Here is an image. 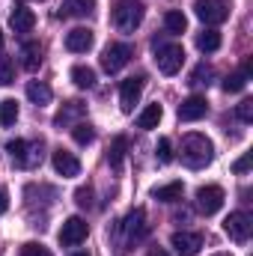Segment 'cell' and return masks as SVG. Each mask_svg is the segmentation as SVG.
<instances>
[{"label": "cell", "mask_w": 253, "mask_h": 256, "mask_svg": "<svg viewBox=\"0 0 253 256\" xmlns=\"http://www.w3.org/2000/svg\"><path fill=\"white\" fill-rule=\"evenodd\" d=\"M214 158V146L206 134H185L182 137V164L190 170H202L206 164H212Z\"/></svg>", "instance_id": "cell-1"}, {"label": "cell", "mask_w": 253, "mask_h": 256, "mask_svg": "<svg viewBox=\"0 0 253 256\" xmlns=\"http://www.w3.org/2000/svg\"><path fill=\"white\" fill-rule=\"evenodd\" d=\"M110 15H114V27L120 33H134L140 27L143 15H146V6L140 0H116V6H114Z\"/></svg>", "instance_id": "cell-2"}, {"label": "cell", "mask_w": 253, "mask_h": 256, "mask_svg": "<svg viewBox=\"0 0 253 256\" xmlns=\"http://www.w3.org/2000/svg\"><path fill=\"white\" fill-rule=\"evenodd\" d=\"M6 152H9L15 167L30 170V167H36L42 161V140H9Z\"/></svg>", "instance_id": "cell-3"}, {"label": "cell", "mask_w": 253, "mask_h": 256, "mask_svg": "<svg viewBox=\"0 0 253 256\" xmlns=\"http://www.w3.org/2000/svg\"><path fill=\"white\" fill-rule=\"evenodd\" d=\"M116 236H120L126 244H137L140 238H146V236H149L146 212H143V208H134V212H128L126 218L116 224Z\"/></svg>", "instance_id": "cell-4"}, {"label": "cell", "mask_w": 253, "mask_h": 256, "mask_svg": "<svg viewBox=\"0 0 253 256\" xmlns=\"http://www.w3.org/2000/svg\"><path fill=\"white\" fill-rule=\"evenodd\" d=\"M194 12L202 24L214 27V24H224L230 18V0H196Z\"/></svg>", "instance_id": "cell-5"}, {"label": "cell", "mask_w": 253, "mask_h": 256, "mask_svg": "<svg viewBox=\"0 0 253 256\" xmlns=\"http://www.w3.org/2000/svg\"><path fill=\"white\" fill-rule=\"evenodd\" d=\"M182 63H185L182 45H158V42H155V66H158V72L176 74V72L182 68Z\"/></svg>", "instance_id": "cell-6"}, {"label": "cell", "mask_w": 253, "mask_h": 256, "mask_svg": "<svg viewBox=\"0 0 253 256\" xmlns=\"http://www.w3.org/2000/svg\"><path fill=\"white\" fill-rule=\"evenodd\" d=\"M131 57H134V48H131L128 42H110V45L102 51V68H104L108 74H114V72H120L122 66H128Z\"/></svg>", "instance_id": "cell-7"}, {"label": "cell", "mask_w": 253, "mask_h": 256, "mask_svg": "<svg viewBox=\"0 0 253 256\" xmlns=\"http://www.w3.org/2000/svg\"><path fill=\"white\" fill-rule=\"evenodd\" d=\"M224 232L232 238V242H248L253 232V218L248 212H232L226 220H224Z\"/></svg>", "instance_id": "cell-8"}, {"label": "cell", "mask_w": 253, "mask_h": 256, "mask_svg": "<svg viewBox=\"0 0 253 256\" xmlns=\"http://www.w3.org/2000/svg\"><path fill=\"white\" fill-rule=\"evenodd\" d=\"M224 200H226V194H224L220 185H202L196 191V208L202 214H214V212L224 208Z\"/></svg>", "instance_id": "cell-9"}, {"label": "cell", "mask_w": 253, "mask_h": 256, "mask_svg": "<svg viewBox=\"0 0 253 256\" xmlns=\"http://www.w3.org/2000/svg\"><path fill=\"white\" fill-rule=\"evenodd\" d=\"M143 84H146L143 74H137V78H126V80H122V86H120V108H122L126 114H131L134 104L140 102V96H143Z\"/></svg>", "instance_id": "cell-10"}, {"label": "cell", "mask_w": 253, "mask_h": 256, "mask_svg": "<svg viewBox=\"0 0 253 256\" xmlns=\"http://www.w3.org/2000/svg\"><path fill=\"white\" fill-rule=\"evenodd\" d=\"M86 232H90V226H86V220L84 218H68L63 224V230H60V244L66 248H74V244H80L84 238H86Z\"/></svg>", "instance_id": "cell-11"}, {"label": "cell", "mask_w": 253, "mask_h": 256, "mask_svg": "<svg viewBox=\"0 0 253 256\" xmlns=\"http://www.w3.org/2000/svg\"><path fill=\"white\" fill-rule=\"evenodd\" d=\"M170 244L176 248L179 256H196L200 248H202V236H196V232H173Z\"/></svg>", "instance_id": "cell-12"}, {"label": "cell", "mask_w": 253, "mask_h": 256, "mask_svg": "<svg viewBox=\"0 0 253 256\" xmlns=\"http://www.w3.org/2000/svg\"><path fill=\"white\" fill-rule=\"evenodd\" d=\"M51 164H54V170H57L60 176H66V179H72V176L80 173V161H78L72 152H66V149H54Z\"/></svg>", "instance_id": "cell-13"}, {"label": "cell", "mask_w": 253, "mask_h": 256, "mask_svg": "<svg viewBox=\"0 0 253 256\" xmlns=\"http://www.w3.org/2000/svg\"><path fill=\"white\" fill-rule=\"evenodd\" d=\"M206 110H208L206 98H202V96H190V98H185V102L179 104V120H182V122H196V120L206 116Z\"/></svg>", "instance_id": "cell-14"}, {"label": "cell", "mask_w": 253, "mask_h": 256, "mask_svg": "<svg viewBox=\"0 0 253 256\" xmlns=\"http://www.w3.org/2000/svg\"><path fill=\"white\" fill-rule=\"evenodd\" d=\"M9 24H12L15 33H30L36 27V15H33V9H27L24 3H18L12 9V15H9Z\"/></svg>", "instance_id": "cell-15"}, {"label": "cell", "mask_w": 253, "mask_h": 256, "mask_svg": "<svg viewBox=\"0 0 253 256\" xmlns=\"http://www.w3.org/2000/svg\"><path fill=\"white\" fill-rule=\"evenodd\" d=\"M66 48H68L72 54L90 51V48H92V30H90V27H74V30L66 36Z\"/></svg>", "instance_id": "cell-16"}, {"label": "cell", "mask_w": 253, "mask_h": 256, "mask_svg": "<svg viewBox=\"0 0 253 256\" xmlns=\"http://www.w3.org/2000/svg\"><path fill=\"white\" fill-rule=\"evenodd\" d=\"M92 9H96V0H63L60 15L63 18H86V15H92Z\"/></svg>", "instance_id": "cell-17"}, {"label": "cell", "mask_w": 253, "mask_h": 256, "mask_svg": "<svg viewBox=\"0 0 253 256\" xmlns=\"http://www.w3.org/2000/svg\"><path fill=\"white\" fill-rule=\"evenodd\" d=\"M78 116H84V104L80 102H66L63 110L54 116V128H68Z\"/></svg>", "instance_id": "cell-18"}, {"label": "cell", "mask_w": 253, "mask_h": 256, "mask_svg": "<svg viewBox=\"0 0 253 256\" xmlns=\"http://www.w3.org/2000/svg\"><path fill=\"white\" fill-rule=\"evenodd\" d=\"M27 98H30L33 104L42 108V104H48V102L54 98V92H51L48 84H42V80H30V84H27Z\"/></svg>", "instance_id": "cell-19"}, {"label": "cell", "mask_w": 253, "mask_h": 256, "mask_svg": "<svg viewBox=\"0 0 253 256\" xmlns=\"http://www.w3.org/2000/svg\"><path fill=\"white\" fill-rule=\"evenodd\" d=\"M21 66L27 68V72H36L39 66H42V45L39 42H27L24 48H21Z\"/></svg>", "instance_id": "cell-20"}, {"label": "cell", "mask_w": 253, "mask_h": 256, "mask_svg": "<svg viewBox=\"0 0 253 256\" xmlns=\"http://www.w3.org/2000/svg\"><path fill=\"white\" fill-rule=\"evenodd\" d=\"M196 48L206 51V54L218 51V48H220V33H218L214 27H206L202 33H196Z\"/></svg>", "instance_id": "cell-21"}, {"label": "cell", "mask_w": 253, "mask_h": 256, "mask_svg": "<svg viewBox=\"0 0 253 256\" xmlns=\"http://www.w3.org/2000/svg\"><path fill=\"white\" fill-rule=\"evenodd\" d=\"M161 116H164L161 104H149V108H146V110L137 116V128H143V131H152V128H158Z\"/></svg>", "instance_id": "cell-22"}, {"label": "cell", "mask_w": 253, "mask_h": 256, "mask_svg": "<svg viewBox=\"0 0 253 256\" xmlns=\"http://www.w3.org/2000/svg\"><path fill=\"white\" fill-rule=\"evenodd\" d=\"M72 80H74L78 90H90V86L96 84V72H92L90 66H74V68H72Z\"/></svg>", "instance_id": "cell-23"}, {"label": "cell", "mask_w": 253, "mask_h": 256, "mask_svg": "<svg viewBox=\"0 0 253 256\" xmlns=\"http://www.w3.org/2000/svg\"><path fill=\"white\" fill-rule=\"evenodd\" d=\"M72 137H74L78 146H90V143L96 140V131H92L90 122H74V126H72Z\"/></svg>", "instance_id": "cell-24"}, {"label": "cell", "mask_w": 253, "mask_h": 256, "mask_svg": "<svg viewBox=\"0 0 253 256\" xmlns=\"http://www.w3.org/2000/svg\"><path fill=\"white\" fill-rule=\"evenodd\" d=\"M182 182H170V185H164V188H155V200H161V202H176L179 196H182Z\"/></svg>", "instance_id": "cell-25"}, {"label": "cell", "mask_w": 253, "mask_h": 256, "mask_svg": "<svg viewBox=\"0 0 253 256\" xmlns=\"http://www.w3.org/2000/svg\"><path fill=\"white\" fill-rule=\"evenodd\" d=\"M164 27L176 36V33H185V27H188V18L182 15V12H176V9H170L167 15H164Z\"/></svg>", "instance_id": "cell-26"}, {"label": "cell", "mask_w": 253, "mask_h": 256, "mask_svg": "<svg viewBox=\"0 0 253 256\" xmlns=\"http://www.w3.org/2000/svg\"><path fill=\"white\" fill-rule=\"evenodd\" d=\"M15 120H18V102L3 98L0 102V126H15Z\"/></svg>", "instance_id": "cell-27"}, {"label": "cell", "mask_w": 253, "mask_h": 256, "mask_svg": "<svg viewBox=\"0 0 253 256\" xmlns=\"http://www.w3.org/2000/svg\"><path fill=\"white\" fill-rule=\"evenodd\" d=\"M126 149H128V140H126V137H116V140H114V146H110V155H108V161H110V167H114V170H120V167H122Z\"/></svg>", "instance_id": "cell-28"}, {"label": "cell", "mask_w": 253, "mask_h": 256, "mask_svg": "<svg viewBox=\"0 0 253 256\" xmlns=\"http://www.w3.org/2000/svg\"><path fill=\"white\" fill-rule=\"evenodd\" d=\"M212 78H214V72H212V66H206V63H200L194 72H190V78H188V84L190 86H208L212 84Z\"/></svg>", "instance_id": "cell-29"}, {"label": "cell", "mask_w": 253, "mask_h": 256, "mask_svg": "<svg viewBox=\"0 0 253 256\" xmlns=\"http://www.w3.org/2000/svg\"><path fill=\"white\" fill-rule=\"evenodd\" d=\"M244 86H248L244 72H232V74H226V78H224V90H226V92H242Z\"/></svg>", "instance_id": "cell-30"}, {"label": "cell", "mask_w": 253, "mask_h": 256, "mask_svg": "<svg viewBox=\"0 0 253 256\" xmlns=\"http://www.w3.org/2000/svg\"><path fill=\"white\" fill-rule=\"evenodd\" d=\"M15 80V63L9 57H0V86H9Z\"/></svg>", "instance_id": "cell-31"}, {"label": "cell", "mask_w": 253, "mask_h": 256, "mask_svg": "<svg viewBox=\"0 0 253 256\" xmlns=\"http://www.w3.org/2000/svg\"><path fill=\"white\" fill-rule=\"evenodd\" d=\"M155 155H158L161 164H170V161H173V143H170V137H161V140H158Z\"/></svg>", "instance_id": "cell-32"}, {"label": "cell", "mask_w": 253, "mask_h": 256, "mask_svg": "<svg viewBox=\"0 0 253 256\" xmlns=\"http://www.w3.org/2000/svg\"><path fill=\"white\" fill-rule=\"evenodd\" d=\"M74 202H78L80 208H90V206H92V188H90V185H86V188H78V191H74Z\"/></svg>", "instance_id": "cell-33"}, {"label": "cell", "mask_w": 253, "mask_h": 256, "mask_svg": "<svg viewBox=\"0 0 253 256\" xmlns=\"http://www.w3.org/2000/svg\"><path fill=\"white\" fill-rule=\"evenodd\" d=\"M236 116H238L242 122H253V102L250 98H244V102L236 108Z\"/></svg>", "instance_id": "cell-34"}, {"label": "cell", "mask_w": 253, "mask_h": 256, "mask_svg": "<svg viewBox=\"0 0 253 256\" xmlns=\"http://www.w3.org/2000/svg\"><path fill=\"white\" fill-rule=\"evenodd\" d=\"M21 256H54L48 248H42V244H24L21 248Z\"/></svg>", "instance_id": "cell-35"}, {"label": "cell", "mask_w": 253, "mask_h": 256, "mask_svg": "<svg viewBox=\"0 0 253 256\" xmlns=\"http://www.w3.org/2000/svg\"><path fill=\"white\" fill-rule=\"evenodd\" d=\"M250 164H253V152H244V155L232 164V170H236V173H248V170H250Z\"/></svg>", "instance_id": "cell-36"}, {"label": "cell", "mask_w": 253, "mask_h": 256, "mask_svg": "<svg viewBox=\"0 0 253 256\" xmlns=\"http://www.w3.org/2000/svg\"><path fill=\"white\" fill-rule=\"evenodd\" d=\"M6 208H9V196H6V191H3V188H0V214H3Z\"/></svg>", "instance_id": "cell-37"}, {"label": "cell", "mask_w": 253, "mask_h": 256, "mask_svg": "<svg viewBox=\"0 0 253 256\" xmlns=\"http://www.w3.org/2000/svg\"><path fill=\"white\" fill-rule=\"evenodd\" d=\"M242 72H244V78H250V74H253V60H250V57L244 60V66H242Z\"/></svg>", "instance_id": "cell-38"}, {"label": "cell", "mask_w": 253, "mask_h": 256, "mask_svg": "<svg viewBox=\"0 0 253 256\" xmlns=\"http://www.w3.org/2000/svg\"><path fill=\"white\" fill-rule=\"evenodd\" d=\"M146 256H170V254H167V250H161V248H152Z\"/></svg>", "instance_id": "cell-39"}, {"label": "cell", "mask_w": 253, "mask_h": 256, "mask_svg": "<svg viewBox=\"0 0 253 256\" xmlns=\"http://www.w3.org/2000/svg\"><path fill=\"white\" fill-rule=\"evenodd\" d=\"M0 48H3V30H0Z\"/></svg>", "instance_id": "cell-40"}, {"label": "cell", "mask_w": 253, "mask_h": 256, "mask_svg": "<svg viewBox=\"0 0 253 256\" xmlns=\"http://www.w3.org/2000/svg\"><path fill=\"white\" fill-rule=\"evenodd\" d=\"M214 256H232V254H214Z\"/></svg>", "instance_id": "cell-41"}, {"label": "cell", "mask_w": 253, "mask_h": 256, "mask_svg": "<svg viewBox=\"0 0 253 256\" xmlns=\"http://www.w3.org/2000/svg\"><path fill=\"white\" fill-rule=\"evenodd\" d=\"M72 256H86V254H72Z\"/></svg>", "instance_id": "cell-42"}]
</instances>
